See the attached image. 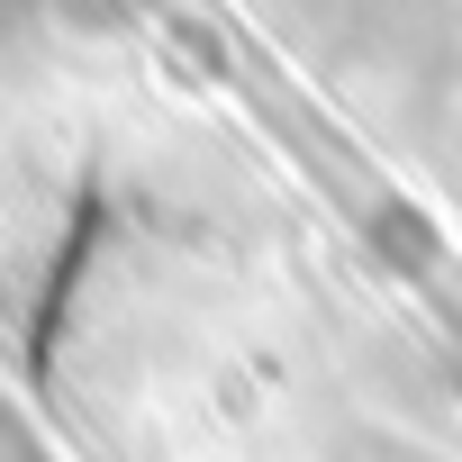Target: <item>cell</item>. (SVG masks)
<instances>
[{
    "mask_svg": "<svg viewBox=\"0 0 462 462\" xmlns=\"http://www.w3.org/2000/svg\"><path fill=\"white\" fill-rule=\"evenodd\" d=\"M37 19V0H0V37H10V28H28Z\"/></svg>",
    "mask_w": 462,
    "mask_h": 462,
    "instance_id": "1",
    "label": "cell"
}]
</instances>
